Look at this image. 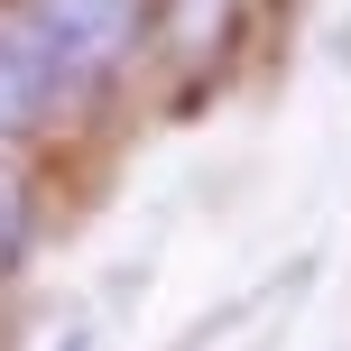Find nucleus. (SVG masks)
Masks as SVG:
<instances>
[{
	"label": "nucleus",
	"instance_id": "nucleus-1",
	"mask_svg": "<svg viewBox=\"0 0 351 351\" xmlns=\"http://www.w3.org/2000/svg\"><path fill=\"white\" fill-rule=\"evenodd\" d=\"M28 10H37V28L56 37L65 74H74V84H93V74H111V65L130 56L148 0H28Z\"/></svg>",
	"mask_w": 351,
	"mask_h": 351
},
{
	"label": "nucleus",
	"instance_id": "nucleus-2",
	"mask_svg": "<svg viewBox=\"0 0 351 351\" xmlns=\"http://www.w3.org/2000/svg\"><path fill=\"white\" fill-rule=\"evenodd\" d=\"M56 93H74V74H65V56H56V37L37 28V10L19 0V10L0 19V139L28 130Z\"/></svg>",
	"mask_w": 351,
	"mask_h": 351
},
{
	"label": "nucleus",
	"instance_id": "nucleus-3",
	"mask_svg": "<svg viewBox=\"0 0 351 351\" xmlns=\"http://www.w3.org/2000/svg\"><path fill=\"white\" fill-rule=\"evenodd\" d=\"M19 241H28V185H19L10 167H0V268L19 259Z\"/></svg>",
	"mask_w": 351,
	"mask_h": 351
}]
</instances>
